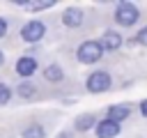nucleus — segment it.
Returning a JSON list of instances; mask_svg holds the SVG:
<instances>
[{
	"mask_svg": "<svg viewBox=\"0 0 147 138\" xmlns=\"http://www.w3.org/2000/svg\"><path fill=\"white\" fill-rule=\"evenodd\" d=\"M101 55H103V46H101V41H96V39L83 41V44L78 46V51H76V57H78V62H83V64H94V62L101 60Z\"/></svg>",
	"mask_w": 147,
	"mask_h": 138,
	"instance_id": "obj_1",
	"label": "nucleus"
},
{
	"mask_svg": "<svg viewBox=\"0 0 147 138\" xmlns=\"http://www.w3.org/2000/svg\"><path fill=\"white\" fill-rule=\"evenodd\" d=\"M138 18H140V12H138V7H136L133 2H119V5H117V9H115V21H117L119 25L131 28V25L138 23Z\"/></svg>",
	"mask_w": 147,
	"mask_h": 138,
	"instance_id": "obj_2",
	"label": "nucleus"
},
{
	"mask_svg": "<svg viewBox=\"0 0 147 138\" xmlns=\"http://www.w3.org/2000/svg\"><path fill=\"white\" fill-rule=\"evenodd\" d=\"M110 83H113V78H110V74L103 71V69L92 71V74L87 76V80H85V85H87V90H90L92 94H101V92H106V90L110 87Z\"/></svg>",
	"mask_w": 147,
	"mask_h": 138,
	"instance_id": "obj_3",
	"label": "nucleus"
},
{
	"mask_svg": "<svg viewBox=\"0 0 147 138\" xmlns=\"http://www.w3.org/2000/svg\"><path fill=\"white\" fill-rule=\"evenodd\" d=\"M46 34V25L41 23V21H28L23 28H21V39L23 41H28V44H37L41 37Z\"/></svg>",
	"mask_w": 147,
	"mask_h": 138,
	"instance_id": "obj_4",
	"label": "nucleus"
},
{
	"mask_svg": "<svg viewBox=\"0 0 147 138\" xmlns=\"http://www.w3.org/2000/svg\"><path fill=\"white\" fill-rule=\"evenodd\" d=\"M94 131H96V138H115V136L119 133V124L106 117V120H101V122H96V126H94Z\"/></svg>",
	"mask_w": 147,
	"mask_h": 138,
	"instance_id": "obj_5",
	"label": "nucleus"
},
{
	"mask_svg": "<svg viewBox=\"0 0 147 138\" xmlns=\"http://www.w3.org/2000/svg\"><path fill=\"white\" fill-rule=\"evenodd\" d=\"M16 71H18V76H23V78H30V76L37 71V60H34L32 55L18 57V60H16Z\"/></svg>",
	"mask_w": 147,
	"mask_h": 138,
	"instance_id": "obj_6",
	"label": "nucleus"
},
{
	"mask_svg": "<svg viewBox=\"0 0 147 138\" xmlns=\"http://www.w3.org/2000/svg\"><path fill=\"white\" fill-rule=\"evenodd\" d=\"M62 23H64L67 28H80V25H83V9L69 7V9L62 14Z\"/></svg>",
	"mask_w": 147,
	"mask_h": 138,
	"instance_id": "obj_7",
	"label": "nucleus"
},
{
	"mask_svg": "<svg viewBox=\"0 0 147 138\" xmlns=\"http://www.w3.org/2000/svg\"><path fill=\"white\" fill-rule=\"evenodd\" d=\"M101 46H103V51H117L119 46H122V37H119V32H115V30H106L103 32V37H101Z\"/></svg>",
	"mask_w": 147,
	"mask_h": 138,
	"instance_id": "obj_8",
	"label": "nucleus"
},
{
	"mask_svg": "<svg viewBox=\"0 0 147 138\" xmlns=\"http://www.w3.org/2000/svg\"><path fill=\"white\" fill-rule=\"evenodd\" d=\"M129 113H131V108L126 106V103H115V106H110L108 108V120H113V122H122V120H126L129 117Z\"/></svg>",
	"mask_w": 147,
	"mask_h": 138,
	"instance_id": "obj_9",
	"label": "nucleus"
},
{
	"mask_svg": "<svg viewBox=\"0 0 147 138\" xmlns=\"http://www.w3.org/2000/svg\"><path fill=\"white\" fill-rule=\"evenodd\" d=\"M74 126H76V131H90L92 126H96V117L92 113H83L74 120Z\"/></svg>",
	"mask_w": 147,
	"mask_h": 138,
	"instance_id": "obj_10",
	"label": "nucleus"
},
{
	"mask_svg": "<svg viewBox=\"0 0 147 138\" xmlns=\"http://www.w3.org/2000/svg\"><path fill=\"white\" fill-rule=\"evenodd\" d=\"M44 78L51 80V83H60V80L64 78V71H62L57 64H48V67L44 69Z\"/></svg>",
	"mask_w": 147,
	"mask_h": 138,
	"instance_id": "obj_11",
	"label": "nucleus"
},
{
	"mask_svg": "<svg viewBox=\"0 0 147 138\" xmlns=\"http://www.w3.org/2000/svg\"><path fill=\"white\" fill-rule=\"evenodd\" d=\"M23 138H46V131H44V126L32 124V126H25L23 129Z\"/></svg>",
	"mask_w": 147,
	"mask_h": 138,
	"instance_id": "obj_12",
	"label": "nucleus"
},
{
	"mask_svg": "<svg viewBox=\"0 0 147 138\" xmlns=\"http://www.w3.org/2000/svg\"><path fill=\"white\" fill-rule=\"evenodd\" d=\"M21 7H25V9H30V12H44V9H51L53 2H23Z\"/></svg>",
	"mask_w": 147,
	"mask_h": 138,
	"instance_id": "obj_13",
	"label": "nucleus"
},
{
	"mask_svg": "<svg viewBox=\"0 0 147 138\" xmlns=\"http://www.w3.org/2000/svg\"><path fill=\"white\" fill-rule=\"evenodd\" d=\"M18 97H23V99H32V97H34V87H32L30 83H21V85H18Z\"/></svg>",
	"mask_w": 147,
	"mask_h": 138,
	"instance_id": "obj_14",
	"label": "nucleus"
},
{
	"mask_svg": "<svg viewBox=\"0 0 147 138\" xmlns=\"http://www.w3.org/2000/svg\"><path fill=\"white\" fill-rule=\"evenodd\" d=\"M9 99H11V90H9V85L0 83V106H5Z\"/></svg>",
	"mask_w": 147,
	"mask_h": 138,
	"instance_id": "obj_15",
	"label": "nucleus"
},
{
	"mask_svg": "<svg viewBox=\"0 0 147 138\" xmlns=\"http://www.w3.org/2000/svg\"><path fill=\"white\" fill-rule=\"evenodd\" d=\"M136 41H138V44H142V46H147V28H142V30L138 32V37H136Z\"/></svg>",
	"mask_w": 147,
	"mask_h": 138,
	"instance_id": "obj_16",
	"label": "nucleus"
},
{
	"mask_svg": "<svg viewBox=\"0 0 147 138\" xmlns=\"http://www.w3.org/2000/svg\"><path fill=\"white\" fill-rule=\"evenodd\" d=\"M5 34H7V21L0 18V37H5Z\"/></svg>",
	"mask_w": 147,
	"mask_h": 138,
	"instance_id": "obj_17",
	"label": "nucleus"
},
{
	"mask_svg": "<svg viewBox=\"0 0 147 138\" xmlns=\"http://www.w3.org/2000/svg\"><path fill=\"white\" fill-rule=\"evenodd\" d=\"M140 113H142V117H147V99L140 103Z\"/></svg>",
	"mask_w": 147,
	"mask_h": 138,
	"instance_id": "obj_18",
	"label": "nucleus"
},
{
	"mask_svg": "<svg viewBox=\"0 0 147 138\" xmlns=\"http://www.w3.org/2000/svg\"><path fill=\"white\" fill-rule=\"evenodd\" d=\"M57 138H71V133H67V131H62V133H60Z\"/></svg>",
	"mask_w": 147,
	"mask_h": 138,
	"instance_id": "obj_19",
	"label": "nucleus"
},
{
	"mask_svg": "<svg viewBox=\"0 0 147 138\" xmlns=\"http://www.w3.org/2000/svg\"><path fill=\"white\" fill-rule=\"evenodd\" d=\"M2 64H5V53L0 51V67H2Z\"/></svg>",
	"mask_w": 147,
	"mask_h": 138,
	"instance_id": "obj_20",
	"label": "nucleus"
}]
</instances>
